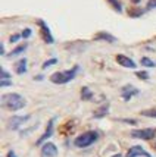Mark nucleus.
<instances>
[{"mask_svg":"<svg viewBox=\"0 0 156 157\" xmlns=\"http://www.w3.org/2000/svg\"><path fill=\"white\" fill-rule=\"evenodd\" d=\"M27 104L25 98L16 93H9V94H3L2 96V106L7 110H12V112H16V110L22 109L24 106Z\"/></svg>","mask_w":156,"mask_h":157,"instance_id":"nucleus-1","label":"nucleus"},{"mask_svg":"<svg viewBox=\"0 0 156 157\" xmlns=\"http://www.w3.org/2000/svg\"><path fill=\"white\" fill-rule=\"evenodd\" d=\"M78 69H80L78 66H74L72 69H68V71L54 72V74H52V76H50V81L53 82V84H59V85H62V84H68L69 81H72L75 78Z\"/></svg>","mask_w":156,"mask_h":157,"instance_id":"nucleus-2","label":"nucleus"},{"mask_svg":"<svg viewBox=\"0 0 156 157\" xmlns=\"http://www.w3.org/2000/svg\"><path fill=\"white\" fill-rule=\"evenodd\" d=\"M99 138V132L97 131H87L81 135L74 140V145L75 147H80V148H86V147H90L91 144H94Z\"/></svg>","mask_w":156,"mask_h":157,"instance_id":"nucleus-3","label":"nucleus"},{"mask_svg":"<svg viewBox=\"0 0 156 157\" xmlns=\"http://www.w3.org/2000/svg\"><path fill=\"white\" fill-rule=\"evenodd\" d=\"M131 137L138 138V140H152L156 137V129L155 128H144V129L131 131Z\"/></svg>","mask_w":156,"mask_h":157,"instance_id":"nucleus-4","label":"nucleus"},{"mask_svg":"<svg viewBox=\"0 0 156 157\" xmlns=\"http://www.w3.org/2000/svg\"><path fill=\"white\" fill-rule=\"evenodd\" d=\"M37 24L40 25V35H41V38H43V41L49 43V44H53L54 38H53V35H52V33H50L49 27L46 25V22L43 19H37Z\"/></svg>","mask_w":156,"mask_h":157,"instance_id":"nucleus-5","label":"nucleus"},{"mask_svg":"<svg viewBox=\"0 0 156 157\" xmlns=\"http://www.w3.org/2000/svg\"><path fill=\"white\" fill-rule=\"evenodd\" d=\"M30 119V115H25V116H14L9 119V122H7V126H9V129H18L22 123H25Z\"/></svg>","mask_w":156,"mask_h":157,"instance_id":"nucleus-6","label":"nucleus"},{"mask_svg":"<svg viewBox=\"0 0 156 157\" xmlns=\"http://www.w3.org/2000/svg\"><path fill=\"white\" fill-rule=\"evenodd\" d=\"M125 157H152V156H150L146 150H143V147L134 145V147H131L128 150V153H127Z\"/></svg>","mask_w":156,"mask_h":157,"instance_id":"nucleus-7","label":"nucleus"},{"mask_svg":"<svg viewBox=\"0 0 156 157\" xmlns=\"http://www.w3.org/2000/svg\"><path fill=\"white\" fill-rule=\"evenodd\" d=\"M137 94H138V90H137L136 87H133V85H124L121 90V96L125 101H128L131 97L137 96Z\"/></svg>","mask_w":156,"mask_h":157,"instance_id":"nucleus-8","label":"nucleus"},{"mask_svg":"<svg viewBox=\"0 0 156 157\" xmlns=\"http://www.w3.org/2000/svg\"><path fill=\"white\" fill-rule=\"evenodd\" d=\"M41 154H43V157H56L58 156V148L53 143H46L41 148Z\"/></svg>","mask_w":156,"mask_h":157,"instance_id":"nucleus-9","label":"nucleus"},{"mask_svg":"<svg viewBox=\"0 0 156 157\" xmlns=\"http://www.w3.org/2000/svg\"><path fill=\"white\" fill-rule=\"evenodd\" d=\"M115 59L121 66H124V68H130V69L136 68V62L133 60V59H130V57H127L125 55H118Z\"/></svg>","mask_w":156,"mask_h":157,"instance_id":"nucleus-10","label":"nucleus"},{"mask_svg":"<svg viewBox=\"0 0 156 157\" xmlns=\"http://www.w3.org/2000/svg\"><path fill=\"white\" fill-rule=\"evenodd\" d=\"M52 134H53V121H49L47 128H46V131H44V134L37 140V145H40V144H43L46 140H49V138L52 137Z\"/></svg>","mask_w":156,"mask_h":157,"instance_id":"nucleus-11","label":"nucleus"},{"mask_svg":"<svg viewBox=\"0 0 156 157\" xmlns=\"http://www.w3.org/2000/svg\"><path fill=\"white\" fill-rule=\"evenodd\" d=\"M15 71H16V74H18V75L25 74V72H27V59H21V60L16 62V65H15Z\"/></svg>","mask_w":156,"mask_h":157,"instance_id":"nucleus-12","label":"nucleus"},{"mask_svg":"<svg viewBox=\"0 0 156 157\" xmlns=\"http://www.w3.org/2000/svg\"><path fill=\"white\" fill-rule=\"evenodd\" d=\"M94 38L96 40H105V41H108V43H115L116 41V38L114 37V35L108 34V33H105V31H100L99 34H96Z\"/></svg>","mask_w":156,"mask_h":157,"instance_id":"nucleus-13","label":"nucleus"},{"mask_svg":"<svg viewBox=\"0 0 156 157\" xmlns=\"http://www.w3.org/2000/svg\"><path fill=\"white\" fill-rule=\"evenodd\" d=\"M27 47H28L27 43H22V44H19V46H16V47L9 53V57H14V56H18V55H21V53H24V52L27 50Z\"/></svg>","mask_w":156,"mask_h":157,"instance_id":"nucleus-14","label":"nucleus"},{"mask_svg":"<svg viewBox=\"0 0 156 157\" xmlns=\"http://www.w3.org/2000/svg\"><path fill=\"white\" fill-rule=\"evenodd\" d=\"M108 112H109V104H103V106H100V107L93 113V116L94 117H103V116L108 115Z\"/></svg>","mask_w":156,"mask_h":157,"instance_id":"nucleus-15","label":"nucleus"},{"mask_svg":"<svg viewBox=\"0 0 156 157\" xmlns=\"http://www.w3.org/2000/svg\"><path fill=\"white\" fill-rule=\"evenodd\" d=\"M146 10L143 9V7H130L128 9V15L131 18H138V16H142Z\"/></svg>","mask_w":156,"mask_h":157,"instance_id":"nucleus-16","label":"nucleus"},{"mask_svg":"<svg viewBox=\"0 0 156 157\" xmlns=\"http://www.w3.org/2000/svg\"><path fill=\"white\" fill-rule=\"evenodd\" d=\"M106 2L114 7V10H115V12H119V13L122 12V6H121V3H119V0H106Z\"/></svg>","mask_w":156,"mask_h":157,"instance_id":"nucleus-17","label":"nucleus"},{"mask_svg":"<svg viewBox=\"0 0 156 157\" xmlns=\"http://www.w3.org/2000/svg\"><path fill=\"white\" fill-rule=\"evenodd\" d=\"M140 63H142L143 66H146V68H155L156 66V62H153L152 59H149V57H142Z\"/></svg>","mask_w":156,"mask_h":157,"instance_id":"nucleus-18","label":"nucleus"},{"mask_svg":"<svg viewBox=\"0 0 156 157\" xmlns=\"http://www.w3.org/2000/svg\"><path fill=\"white\" fill-rule=\"evenodd\" d=\"M81 98L82 100H91V98H93V93H91L87 87H84V88L81 90Z\"/></svg>","mask_w":156,"mask_h":157,"instance_id":"nucleus-19","label":"nucleus"},{"mask_svg":"<svg viewBox=\"0 0 156 157\" xmlns=\"http://www.w3.org/2000/svg\"><path fill=\"white\" fill-rule=\"evenodd\" d=\"M142 115L143 116H147V117H156V107H152V109H147V110H142Z\"/></svg>","mask_w":156,"mask_h":157,"instance_id":"nucleus-20","label":"nucleus"},{"mask_svg":"<svg viewBox=\"0 0 156 157\" xmlns=\"http://www.w3.org/2000/svg\"><path fill=\"white\" fill-rule=\"evenodd\" d=\"M56 63H58V59H50V60H47V62H44V63H43V69H47L49 66L56 65Z\"/></svg>","mask_w":156,"mask_h":157,"instance_id":"nucleus-21","label":"nucleus"},{"mask_svg":"<svg viewBox=\"0 0 156 157\" xmlns=\"http://www.w3.org/2000/svg\"><path fill=\"white\" fill-rule=\"evenodd\" d=\"M136 75L138 76L140 79H149V74L144 72V71H138V72H136Z\"/></svg>","mask_w":156,"mask_h":157,"instance_id":"nucleus-22","label":"nucleus"},{"mask_svg":"<svg viewBox=\"0 0 156 157\" xmlns=\"http://www.w3.org/2000/svg\"><path fill=\"white\" fill-rule=\"evenodd\" d=\"M22 38H30V37H31V29H30V28H27V29H24V31H22Z\"/></svg>","mask_w":156,"mask_h":157,"instance_id":"nucleus-23","label":"nucleus"},{"mask_svg":"<svg viewBox=\"0 0 156 157\" xmlns=\"http://www.w3.org/2000/svg\"><path fill=\"white\" fill-rule=\"evenodd\" d=\"M21 37H22V35H21V34H15V35H12V37L9 38V41H10V43H16V41L19 40Z\"/></svg>","mask_w":156,"mask_h":157,"instance_id":"nucleus-24","label":"nucleus"},{"mask_svg":"<svg viewBox=\"0 0 156 157\" xmlns=\"http://www.w3.org/2000/svg\"><path fill=\"white\" fill-rule=\"evenodd\" d=\"M156 7V0H149L147 2V9H155Z\"/></svg>","mask_w":156,"mask_h":157,"instance_id":"nucleus-25","label":"nucleus"},{"mask_svg":"<svg viewBox=\"0 0 156 157\" xmlns=\"http://www.w3.org/2000/svg\"><path fill=\"white\" fill-rule=\"evenodd\" d=\"M9 78H10V75L7 74L6 71H2V81H7Z\"/></svg>","mask_w":156,"mask_h":157,"instance_id":"nucleus-26","label":"nucleus"},{"mask_svg":"<svg viewBox=\"0 0 156 157\" xmlns=\"http://www.w3.org/2000/svg\"><path fill=\"white\" fill-rule=\"evenodd\" d=\"M10 85H12L10 79H7V81H2V87H10Z\"/></svg>","mask_w":156,"mask_h":157,"instance_id":"nucleus-27","label":"nucleus"},{"mask_svg":"<svg viewBox=\"0 0 156 157\" xmlns=\"http://www.w3.org/2000/svg\"><path fill=\"white\" fill-rule=\"evenodd\" d=\"M122 122H127V123H131V125H136L137 121H134V119H122Z\"/></svg>","mask_w":156,"mask_h":157,"instance_id":"nucleus-28","label":"nucleus"},{"mask_svg":"<svg viewBox=\"0 0 156 157\" xmlns=\"http://www.w3.org/2000/svg\"><path fill=\"white\" fill-rule=\"evenodd\" d=\"M7 157H16V154H15L14 151L10 150V151H9V153H7Z\"/></svg>","mask_w":156,"mask_h":157,"instance_id":"nucleus-29","label":"nucleus"},{"mask_svg":"<svg viewBox=\"0 0 156 157\" xmlns=\"http://www.w3.org/2000/svg\"><path fill=\"white\" fill-rule=\"evenodd\" d=\"M0 55H5V47H3V44H0Z\"/></svg>","mask_w":156,"mask_h":157,"instance_id":"nucleus-30","label":"nucleus"},{"mask_svg":"<svg viewBox=\"0 0 156 157\" xmlns=\"http://www.w3.org/2000/svg\"><path fill=\"white\" fill-rule=\"evenodd\" d=\"M112 157H121V154H115V156H112Z\"/></svg>","mask_w":156,"mask_h":157,"instance_id":"nucleus-31","label":"nucleus"},{"mask_svg":"<svg viewBox=\"0 0 156 157\" xmlns=\"http://www.w3.org/2000/svg\"><path fill=\"white\" fill-rule=\"evenodd\" d=\"M153 147H155V150H156V143H155V145H153Z\"/></svg>","mask_w":156,"mask_h":157,"instance_id":"nucleus-32","label":"nucleus"}]
</instances>
